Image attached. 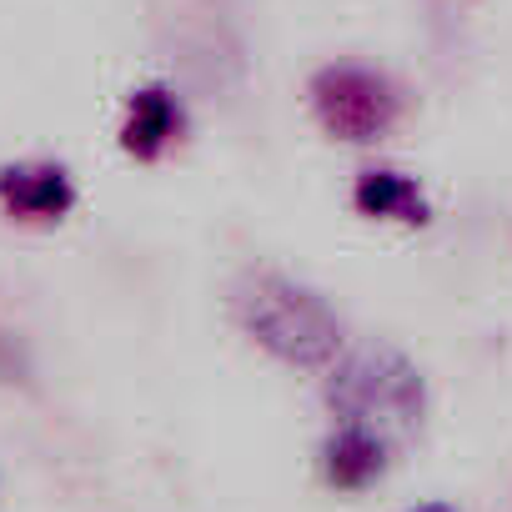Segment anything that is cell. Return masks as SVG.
I'll return each instance as SVG.
<instances>
[{
  "mask_svg": "<svg viewBox=\"0 0 512 512\" xmlns=\"http://www.w3.org/2000/svg\"><path fill=\"white\" fill-rule=\"evenodd\" d=\"M236 327L287 367L327 372L342 357V317L282 272H251L231 297Z\"/></svg>",
  "mask_w": 512,
  "mask_h": 512,
  "instance_id": "obj_1",
  "label": "cell"
},
{
  "mask_svg": "<svg viewBox=\"0 0 512 512\" xmlns=\"http://www.w3.org/2000/svg\"><path fill=\"white\" fill-rule=\"evenodd\" d=\"M322 397H327L337 422L382 432L387 442L412 437L427 417V382H422L417 362L387 342H367V347L342 352L327 367Z\"/></svg>",
  "mask_w": 512,
  "mask_h": 512,
  "instance_id": "obj_2",
  "label": "cell"
},
{
  "mask_svg": "<svg viewBox=\"0 0 512 512\" xmlns=\"http://www.w3.org/2000/svg\"><path fill=\"white\" fill-rule=\"evenodd\" d=\"M312 96V111L322 121L327 136L347 141V146H372L382 141L397 121H402V86L372 66H357V61H332L312 76L307 86Z\"/></svg>",
  "mask_w": 512,
  "mask_h": 512,
  "instance_id": "obj_3",
  "label": "cell"
},
{
  "mask_svg": "<svg viewBox=\"0 0 512 512\" xmlns=\"http://www.w3.org/2000/svg\"><path fill=\"white\" fill-rule=\"evenodd\" d=\"M166 26H171V51L191 86L221 96L241 81V36L226 0H176Z\"/></svg>",
  "mask_w": 512,
  "mask_h": 512,
  "instance_id": "obj_4",
  "label": "cell"
},
{
  "mask_svg": "<svg viewBox=\"0 0 512 512\" xmlns=\"http://www.w3.org/2000/svg\"><path fill=\"white\" fill-rule=\"evenodd\" d=\"M0 206L16 221L51 226V221L71 216L76 181L61 161H11V166H0Z\"/></svg>",
  "mask_w": 512,
  "mask_h": 512,
  "instance_id": "obj_5",
  "label": "cell"
},
{
  "mask_svg": "<svg viewBox=\"0 0 512 512\" xmlns=\"http://www.w3.org/2000/svg\"><path fill=\"white\" fill-rule=\"evenodd\" d=\"M186 131V106L171 86L151 81V86H136L131 101H126V121H121V151L136 156V161H156L171 141H181Z\"/></svg>",
  "mask_w": 512,
  "mask_h": 512,
  "instance_id": "obj_6",
  "label": "cell"
},
{
  "mask_svg": "<svg viewBox=\"0 0 512 512\" xmlns=\"http://www.w3.org/2000/svg\"><path fill=\"white\" fill-rule=\"evenodd\" d=\"M387 462H392V442L352 422H337L332 437L322 442V477L337 492H367L372 482H382Z\"/></svg>",
  "mask_w": 512,
  "mask_h": 512,
  "instance_id": "obj_7",
  "label": "cell"
},
{
  "mask_svg": "<svg viewBox=\"0 0 512 512\" xmlns=\"http://www.w3.org/2000/svg\"><path fill=\"white\" fill-rule=\"evenodd\" d=\"M352 206L372 221H397V226H427L432 221V206H427L422 186L407 171H392V166L362 171L357 186H352Z\"/></svg>",
  "mask_w": 512,
  "mask_h": 512,
  "instance_id": "obj_8",
  "label": "cell"
},
{
  "mask_svg": "<svg viewBox=\"0 0 512 512\" xmlns=\"http://www.w3.org/2000/svg\"><path fill=\"white\" fill-rule=\"evenodd\" d=\"M0 382H31V352L16 332H0Z\"/></svg>",
  "mask_w": 512,
  "mask_h": 512,
  "instance_id": "obj_9",
  "label": "cell"
},
{
  "mask_svg": "<svg viewBox=\"0 0 512 512\" xmlns=\"http://www.w3.org/2000/svg\"><path fill=\"white\" fill-rule=\"evenodd\" d=\"M412 512H457L452 502H422V507H412Z\"/></svg>",
  "mask_w": 512,
  "mask_h": 512,
  "instance_id": "obj_10",
  "label": "cell"
}]
</instances>
